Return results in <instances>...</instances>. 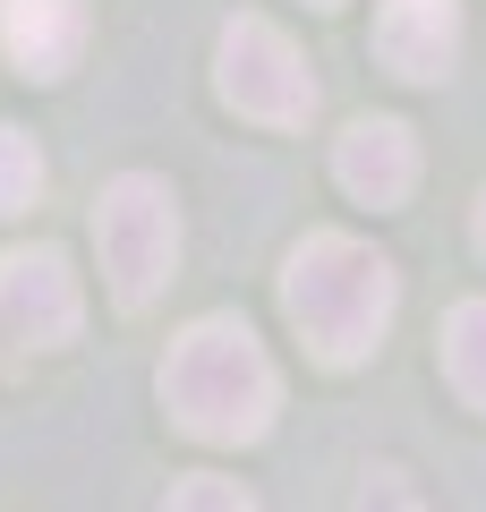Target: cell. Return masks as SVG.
Returning <instances> with one entry per match:
<instances>
[{
	"mask_svg": "<svg viewBox=\"0 0 486 512\" xmlns=\"http://www.w3.org/2000/svg\"><path fill=\"white\" fill-rule=\"evenodd\" d=\"M393 308H401V274H393V256H376L367 239L316 231V239L290 248V265H282V316L299 325V342L316 350L324 367H359L367 350L384 342Z\"/></svg>",
	"mask_w": 486,
	"mask_h": 512,
	"instance_id": "6da1fadb",
	"label": "cell"
},
{
	"mask_svg": "<svg viewBox=\"0 0 486 512\" xmlns=\"http://www.w3.org/2000/svg\"><path fill=\"white\" fill-rule=\"evenodd\" d=\"M162 410L205 444H256L282 410V376L239 316H197L162 359Z\"/></svg>",
	"mask_w": 486,
	"mask_h": 512,
	"instance_id": "7a4b0ae2",
	"label": "cell"
},
{
	"mask_svg": "<svg viewBox=\"0 0 486 512\" xmlns=\"http://www.w3.org/2000/svg\"><path fill=\"white\" fill-rule=\"evenodd\" d=\"M94 248H103V282L120 308H154L171 265H180V205L154 171H120L94 197Z\"/></svg>",
	"mask_w": 486,
	"mask_h": 512,
	"instance_id": "3957f363",
	"label": "cell"
},
{
	"mask_svg": "<svg viewBox=\"0 0 486 512\" xmlns=\"http://www.w3.org/2000/svg\"><path fill=\"white\" fill-rule=\"evenodd\" d=\"M214 86L239 120H265V128H299L316 111V77H307L299 43L273 18H231L222 26V77Z\"/></svg>",
	"mask_w": 486,
	"mask_h": 512,
	"instance_id": "277c9868",
	"label": "cell"
},
{
	"mask_svg": "<svg viewBox=\"0 0 486 512\" xmlns=\"http://www.w3.org/2000/svg\"><path fill=\"white\" fill-rule=\"evenodd\" d=\"M0 316H9V333L18 342H69L77 316H86V299H77V274L60 248H9L0 256Z\"/></svg>",
	"mask_w": 486,
	"mask_h": 512,
	"instance_id": "5b68a950",
	"label": "cell"
},
{
	"mask_svg": "<svg viewBox=\"0 0 486 512\" xmlns=\"http://www.w3.org/2000/svg\"><path fill=\"white\" fill-rule=\"evenodd\" d=\"M461 52V9L452 0H384L376 9V60L410 86H435Z\"/></svg>",
	"mask_w": 486,
	"mask_h": 512,
	"instance_id": "8992f818",
	"label": "cell"
},
{
	"mask_svg": "<svg viewBox=\"0 0 486 512\" xmlns=\"http://www.w3.org/2000/svg\"><path fill=\"white\" fill-rule=\"evenodd\" d=\"M333 180L359 205H401L418 188V137L401 120H350L333 146Z\"/></svg>",
	"mask_w": 486,
	"mask_h": 512,
	"instance_id": "52a82bcc",
	"label": "cell"
},
{
	"mask_svg": "<svg viewBox=\"0 0 486 512\" xmlns=\"http://www.w3.org/2000/svg\"><path fill=\"white\" fill-rule=\"evenodd\" d=\"M0 52L26 77H69L86 52V0H0Z\"/></svg>",
	"mask_w": 486,
	"mask_h": 512,
	"instance_id": "ba28073f",
	"label": "cell"
},
{
	"mask_svg": "<svg viewBox=\"0 0 486 512\" xmlns=\"http://www.w3.org/2000/svg\"><path fill=\"white\" fill-rule=\"evenodd\" d=\"M444 384L469 410H486V299H461L444 316Z\"/></svg>",
	"mask_w": 486,
	"mask_h": 512,
	"instance_id": "9c48e42d",
	"label": "cell"
},
{
	"mask_svg": "<svg viewBox=\"0 0 486 512\" xmlns=\"http://www.w3.org/2000/svg\"><path fill=\"white\" fill-rule=\"evenodd\" d=\"M35 197H43V154H35L26 128L0 120V214H26Z\"/></svg>",
	"mask_w": 486,
	"mask_h": 512,
	"instance_id": "30bf717a",
	"label": "cell"
},
{
	"mask_svg": "<svg viewBox=\"0 0 486 512\" xmlns=\"http://www.w3.org/2000/svg\"><path fill=\"white\" fill-rule=\"evenodd\" d=\"M162 512H256V495L239 487V478L197 470V478H180V487H171V504H162Z\"/></svg>",
	"mask_w": 486,
	"mask_h": 512,
	"instance_id": "8fae6325",
	"label": "cell"
},
{
	"mask_svg": "<svg viewBox=\"0 0 486 512\" xmlns=\"http://www.w3.org/2000/svg\"><path fill=\"white\" fill-rule=\"evenodd\" d=\"M350 512H427V504L401 487V470H376V478L359 487V504H350Z\"/></svg>",
	"mask_w": 486,
	"mask_h": 512,
	"instance_id": "7c38bea8",
	"label": "cell"
},
{
	"mask_svg": "<svg viewBox=\"0 0 486 512\" xmlns=\"http://www.w3.org/2000/svg\"><path fill=\"white\" fill-rule=\"evenodd\" d=\"M478 248H486V197H478Z\"/></svg>",
	"mask_w": 486,
	"mask_h": 512,
	"instance_id": "4fadbf2b",
	"label": "cell"
},
{
	"mask_svg": "<svg viewBox=\"0 0 486 512\" xmlns=\"http://www.w3.org/2000/svg\"><path fill=\"white\" fill-rule=\"evenodd\" d=\"M307 9H342V0H307Z\"/></svg>",
	"mask_w": 486,
	"mask_h": 512,
	"instance_id": "5bb4252c",
	"label": "cell"
}]
</instances>
